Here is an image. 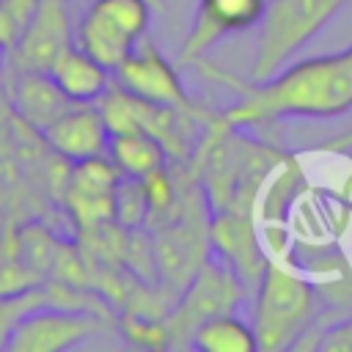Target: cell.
Segmentation results:
<instances>
[{"instance_id":"cell-1","label":"cell","mask_w":352,"mask_h":352,"mask_svg":"<svg viewBox=\"0 0 352 352\" xmlns=\"http://www.w3.org/2000/svg\"><path fill=\"white\" fill-rule=\"evenodd\" d=\"M192 66L236 94V102L220 110L223 121L236 129L267 126L280 118H336L352 110V74L344 52L286 63L267 80H242L204 58Z\"/></svg>"},{"instance_id":"cell-2","label":"cell","mask_w":352,"mask_h":352,"mask_svg":"<svg viewBox=\"0 0 352 352\" xmlns=\"http://www.w3.org/2000/svg\"><path fill=\"white\" fill-rule=\"evenodd\" d=\"M253 302V333L258 349L280 352L292 349V344L322 316L324 302L308 275H302L294 264L270 258L267 270L256 286Z\"/></svg>"},{"instance_id":"cell-3","label":"cell","mask_w":352,"mask_h":352,"mask_svg":"<svg viewBox=\"0 0 352 352\" xmlns=\"http://www.w3.org/2000/svg\"><path fill=\"white\" fill-rule=\"evenodd\" d=\"M349 0H270L258 22L250 80H267L311 44Z\"/></svg>"},{"instance_id":"cell-4","label":"cell","mask_w":352,"mask_h":352,"mask_svg":"<svg viewBox=\"0 0 352 352\" xmlns=\"http://www.w3.org/2000/svg\"><path fill=\"white\" fill-rule=\"evenodd\" d=\"M248 297L239 275L220 258H206L165 314L170 346H190L192 333L212 316L236 311Z\"/></svg>"},{"instance_id":"cell-5","label":"cell","mask_w":352,"mask_h":352,"mask_svg":"<svg viewBox=\"0 0 352 352\" xmlns=\"http://www.w3.org/2000/svg\"><path fill=\"white\" fill-rule=\"evenodd\" d=\"M102 316L82 308L36 305L22 314L6 341L8 352H63L102 330Z\"/></svg>"},{"instance_id":"cell-6","label":"cell","mask_w":352,"mask_h":352,"mask_svg":"<svg viewBox=\"0 0 352 352\" xmlns=\"http://www.w3.org/2000/svg\"><path fill=\"white\" fill-rule=\"evenodd\" d=\"M113 82L126 88L129 94L154 102V104H168V107H184L195 110L201 107L184 88L179 69L154 47L148 36H143L132 52L113 69Z\"/></svg>"},{"instance_id":"cell-7","label":"cell","mask_w":352,"mask_h":352,"mask_svg":"<svg viewBox=\"0 0 352 352\" xmlns=\"http://www.w3.org/2000/svg\"><path fill=\"white\" fill-rule=\"evenodd\" d=\"M270 0H198L192 25L179 50V66H192L226 36L258 28Z\"/></svg>"},{"instance_id":"cell-8","label":"cell","mask_w":352,"mask_h":352,"mask_svg":"<svg viewBox=\"0 0 352 352\" xmlns=\"http://www.w3.org/2000/svg\"><path fill=\"white\" fill-rule=\"evenodd\" d=\"M74 25L69 0H38L33 19L8 52V63L14 69L50 72L55 58L74 44Z\"/></svg>"},{"instance_id":"cell-9","label":"cell","mask_w":352,"mask_h":352,"mask_svg":"<svg viewBox=\"0 0 352 352\" xmlns=\"http://www.w3.org/2000/svg\"><path fill=\"white\" fill-rule=\"evenodd\" d=\"M209 248L220 256L245 283L248 294L256 292L264 270H267V250L256 234V220L239 212H212L209 220Z\"/></svg>"},{"instance_id":"cell-10","label":"cell","mask_w":352,"mask_h":352,"mask_svg":"<svg viewBox=\"0 0 352 352\" xmlns=\"http://www.w3.org/2000/svg\"><path fill=\"white\" fill-rule=\"evenodd\" d=\"M41 138L50 146V151L66 162L107 154L110 146V129L96 102H74L41 132Z\"/></svg>"},{"instance_id":"cell-11","label":"cell","mask_w":352,"mask_h":352,"mask_svg":"<svg viewBox=\"0 0 352 352\" xmlns=\"http://www.w3.org/2000/svg\"><path fill=\"white\" fill-rule=\"evenodd\" d=\"M74 102L58 88L50 72L14 69L8 63V107L33 132H44Z\"/></svg>"},{"instance_id":"cell-12","label":"cell","mask_w":352,"mask_h":352,"mask_svg":"<svg viewBox=\"0 0 352 352\" xmlns=\"http://www.w3.org/2000/svg\"><path fill=\"white\" fill-rule=\"evenodd\" d=\"M50 74L72 102H96L113 85V72L77 44H72L55 58Z\"/></svg>"},{"instance_id":"cell-13","label":"cell","mask_w":352,"mask_h":352,"mask_svg":"<svg viewBox=\"0 0 352 352\" xmlns=\"http://www.w3.org/2000/svg\"><path fill=\"white\" fill-rule=\"evenodd\" d=\"M74 44L113 72L132 52L138 38L129 36L118 22H113L110 16H104L102 11L88 6L74 25Z\"/></svg>"},{"instance_id":"cell-14","label":"cell","mask_w":352,"mask_h":352,"mask_svg":"<svg viewBox=\"0 0 352 352\" xmlns=\"http://www.w3.org/2000/svg\"><path fill=\"white\" fill-rule=\"evenodd\" d=\"M107 154L124 176H138V179L162 168V165H168V154H165L162 143L154 135L140 132V129L110 135Z\"/></svg>"},{"instance_id":"cell-15","label":"cell","mask_w":352,"mask_h":352,"mask_svg":"<svg viewBox=\"0 0 352 352\" xmlns=\"http://www.w3.org/2000/svg\"><path fill=\"white\" fill-rule=\"evenodd\" d=\"M190 349H201V352H258V341L253 333V324L245 322L242 316H236V311L231 314H220L206 319L190 341Z\"/></svg>"},{"instance_id":"cell-16","label":"cell","mask_w":352,"mask_h":352,"mask_svg":"<svg viewBox=\"0 0 352 352\" xmlns=\"http://www.w3.org/2000/svg\"><path fill=\"white\" fill-rule=\"evenodd\" d=\"M96 107L110 129V135H118V132H148V124H151V116L157 110L154 102H146L135 94H129L126 88H121L118 82H113L99 99H96Z\"/></svg>"},{"instance_id":"cell-17","label":"cell","mask_w":352,"mask_h":352,"mask_svg":"<svg viewBox=\"0 0 352 352\" xmlns=\"http://www.w3.org/2000/svg\"><path fill=\"white\" fill-rule=\"evenodd\" d=\"M118 330L126 338V344H132L138 349H157V352L160 349H170L165 316L140 314V311H124V316L118 319Z\"/></svg>"},{"instance_id":"cell-18","label":"cell","mask_w":352,"mask_h":352,"mask_svg":"<svg viewBox=\"0 0 352 352\" xmlns=\"http://www.w3.org/2000/svg\"><path fill=\"white\" fill-rule=\"evenodd\" d=\"M16 253H19V258L33 270V272H38L41 278L47 275V272H52V267H55V256H58V239L47 231V228H41V226H25L16 236Z\"/></svg>"},{"instance_id":"cell-19","label":"cell","mask_w":352,"mask_h":352,"mask_svg":"<svg viewBox=\"0 0 352 352\" xmlns=\"http://www.w3.org/2000/svg\"><path fill=\"white\" fill-rule=\"evenodd\" d=\"M113 220L124 228H146L148 223V198L138 176H121L113 195Z\"/></svg>"},{"instance_id":"cell-20","label":"cell","mask_w":352,"mask_h":352,"mask_svg":"<svg viewBox=\"0 0 352 352\" xmlns=\"http://www.w3.org/2000/svg\"><path fill=\"white\" fill-rule=\"evenodd\" d=\"M319 349L322 352H352V314L327 324Z\"/></svg>"},{"instance_id":"cell-21","label":"cell","mask_w":352,"mask_h":352,"mask_svg":"<svg viewBox=\"0 0 352 352\" xmlns=\"http://www.w3.org/2000/svg\"><path fill=\"white\" fill-rule=\"evenodd\" d=\"M19 25H16V19L11 16V11L6 8V3L0 0V52L3 55H8L11 50H14V44L19 41Z\"/></svg>"},{"instance_id":"cell-22","label":"cell","mask_w":352,"mask_h":352,"mask_svg":"<svg viewBox=\"0 0 352 352\" xmlns=\"http://www.w3.org/2000/svg\"><path fill=\"white\" fill-rule=\"evenodd\" d=\"M8 104V55L0 52V110Z\"/></svg>"},{"instance_id":"cell-23","label":"cell","mask_w":352,"mask_h":352,"mask_svg":"<svg viewBox=\"0 0 352 352\" xmlns=\"http://www.w3.org/2000/svg\"><path fill=\"white\" fill-rule=\"evenodd\" d=\"M344 60H346V66H349V74H352V44L344 50Z\"/></svg>"},{"instance_id":"cell-24","label":"cell","mask_w":352,"mask_h":352,"mask_svg":"<svg viewBox=\"0 0 352 352\" xmlns=\"http://www.w3.org/2000/svg\"><path fill=\"white\" fill-rule=\"evenodd\" d=\"M151 6H154V8H162V0H151Z\"/></svg>"}]
</instances>
